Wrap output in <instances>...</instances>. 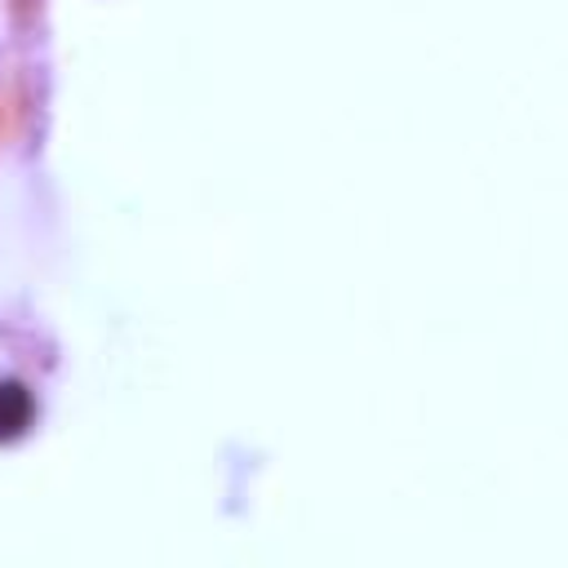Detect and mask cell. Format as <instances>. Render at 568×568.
<instances>
[{"label": "cell", "mask_w": 568, "mask_h": 568, "mask_svg": "<svg viewBox=\"0 0 568 568\" xmlns=\"http://www.w3.org/2000/svg\"><path fill=\"white\" fill-rule=\"evenodd\" d=\"M31 422V390L22 382H0V439L22 435Z\"/></svg>", "instance_id": "6da1fadb"}]
</instances>
